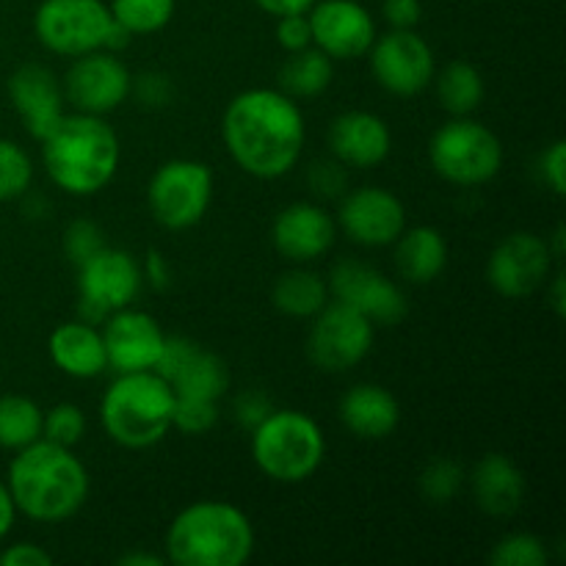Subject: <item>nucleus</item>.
I'll list each match as a JSON object with an SVG mask.
<instances>
[{"label":"nucleus","mask_w":566,"mask_h":566,"mask_svg":"<svg viewBox=\"0 0 566 566\" xmlns=\"http://www.w3.org/2000/svg\"><path fill=\"white\" fill-rule=\"evenodd\" d=\"M437 97L453 116H470L484 103V77L470 61H451L437 77Z\"/></svg>","instance_id":"obj_29"},{"label":"nucleus","mask_w":566,"mask_h":566,"mask_svg":"<svg viewBox=\"0 0 566 566\" xmlns=\"http://www.w3.org/2000/svg\"><path fill=\"white\" fill-rule=\"evenodd\" d=\"M238 412H241L243 423L252 426L254 429V426H258L260 420L271 412V407L263 396H258V392H249V396L238 398Z\"/></svg>","instance_id":"obj_44"},{"label":"nucleus","mask_w":566,"mask_h":566,"mask_svg":"<svg viewBox=\"0 0 566 566\" xmlns=\"http://www.w3.org/2000/svg\"><path fill=\"white\" fill-rule=\"evenodd\" d=\"M346 166L340 160H326V164H315L310 169V188L315 197H337L346 191Z\"/></svg>","instance_id":"obj_39"},{"label":"nucleus","mask_w":566,"mask_h":566,"mask_svg":"<svg viewBox=\"0 0 566 566\" xmlns=\"http://www.w3.org/2000/svg\"><path fill=\"white\" fill-rule=\"evenodd\" d=\"M547 558L545 542L534 534L503 536L490 553L492 566H545Z\"/></svg>","instance_id":"obj_34"},{"label":"nucleus","mask_w":566,"mask_h":566,"mask_svg":"<svg viewBox=\"0 0 566 566\" xmlns=\"http://www.w3.org/2000/svg\"><path fill=\"white\" fill-rule=\"evenodd\" d=\"M14 520H17L14 497H11L6 481H0V539H6V536L11 534V528H14Z\"/></svg>","instance_id":"obj_46"},{"label":"nucleus","mask_w":566,"mask_h":566,"mask_svg":"<svg viewBox=\"0 0 566 566\" xmlns=\"http://www.w3.org/2000/svg\"><path fill=\"white\" fill-rule=\"evenodd\" d=\"M103 343L108 368H114L116 374H136V370H155L164 352L166 332L153 315L125 307L105 318Z\"/></svg>","instance_id":"obj_19"},{"label":"nucleus","mask_w":566,"mask_h":566,"mask_svg":"<svg viewBox=\"0 0 566 566\" xmlns=\"http://www.w3.org/2000/svg\"><path fill=\"white\" fill-rule=\"evenodd\" d=\"M542 177H545V186L551 188L556 197H564L566 193V144L558 138L551 147L542 153Z\"/></svg>","instance_id":"obj_41"},{"label":"nucleus","mask_w":566,"mask_h":566,"mask_svg":"<svg viewBox=\"0 0 566 566\" xmlns=\"http://www.w3.org/2000/svg\"><path fill=\"white\" fill-rule=\"evenodd\" d=\"M155 374L164 376L175 396L182 398L219 401L230 387V368L224 359L180 335H166Z\"/></svg>","instance_id":"obj_16"},{"label":"nucleus","mask_w":566,"mask_h":566,"mask_svg":"<svg viewBox=\"0 0 566 566\" xmlns=\"http://www.w3.org/2000/svg\"><path fill=\"white\" fill-rule=\"evenodd\" d=\"M77 291L83 321L97 324L116 310L130 307L142 291V269L130 252L103 247L77 265Z\"/></svg>","instance_id":"obj_11"},{"label":"nucleus","mask_w":566,"mask_h":566,"mask_svg":"<svg viewBox=\"0 0 566 566\" xmlns=\"http://www.w3.org/2000/svg\"><path fill=\"white\" fill-rule=\"evenodd\" d=\"M175 0H111V17L133 36L158 33L175 17Z\"/></svg>","instance_id":"obj_31"},{"label":"nucleus","mask_w":566,"mask_h":566,"mask_svg":"<svg viewBox=\"0 0 566 566\" xmlns=\"http://www.w3.org/2000/svg\"><path fill=\"white\" fill-rule=\"evenodd\" d=\"M116 564L122 566H164V558L149 556V553H125Z\"/></svg>","instance_id":"obj_49"},{"label":"nucleus","mask_w":566,"mask_h":566,"mask_svg":"<svg viewBox=\"0 0 566 566\" xmlns=\"http://www.w3.org/2000/svg\"><path fill=\"white\" fill-rule=\"evenodd\" d=\"M368 53L376 83L396 97H415L434 81V50L415 28H392Z\"/></svg>","instance_id":"obj_12"},{"label":"nucleus","mask_w":566,"mask_h":566,"mask_svg":"<svg viewBox=\"0 0 566 566\" xmlns=\"http://www.w3.org/2000/svg\"><path fill=\"white\" fill-rule=\"evenodd\" d=\"M213 202V171L202 160H166L147 186L153 219L166 230H188L208 213Z\"/></svg>","instance_id":"obj_8"},{"label":"nucleus","mask_w":566,"mask_h":566,"mask_svg":"<svg viewBox=\"0 0 566 566\" xmlns=\"http://www.w3.org/2000/svg\"><path fill=\"white\" fill-rule=\"evenodd\" d=\"M48 352L55 368L72 379H94L108 368L103 332L88 321H66L55 326Z\"/></svg>","instance_id":"obj_23"},{"label":"nucleus","mask_w":566,"mask_h":566,"mask_svg":"<svg viewBox=\"0 0 566 566\" xmlns=\"http://www.w3.org/2000/svg\"><path fill=\"white\" fill-rule=\"evenodd\" d=\"M381 14L392 28H415L423 17V3L420 0H385Z\"/></svg>","instance_id":"obj_43"},{"label":"nucleus","mask_w":566,"mask_h":566,"mask_svg":"<svg viewBox=\"0 0 566 566\" xmlns=\"http://www.w3.org/2000/svg\"><path fill=\"white\" fill-rule=\"evenodd\" d=\"M271 302L287 318H313L329 302V285L315 271H287L276 280Z\"/></svg>","instance_id":"obj_28"},{"label":"nucleus","mask_w":566,"mask_h":566,"mask_svg":"<svg viewBox=\"0 0 566 566\" xmlns=\"http://www.w3.org/2000/svg\"><path fill=\"white\" fill-rule=\"evenodd\" d=\"M332 75L335 66L329 55L310 44L298 53H287L285 64L280 66V92L293 99H313L329 88Z\"/></svg>","instance_id":"obj_27"},{"label":"nucleus","mask_w":566,"mask_h":566,"mask_svg":"<svg viewBox=\"0 0 566 566\" xmlns=\"http://www.w3.org/2000/svg\"><path fill=\"white\" fill-rule=\"evenodd\" d=\"M276 42L287 53H298V50L313 44V28H310L307 11L304 14H285L276 17Z\"/></svg>","instance_id":"obj_38"},{"label":"nucleus","mask_w":566,"mask_h":566,"mask_svg":"<svg viewBox=\"0 0 566 566\" xmlns=\"http://www.w3.org/2000/svg\"><path fill=\"white\" fill-rule=\"evenodd\" d=\"M313 44L329 59H359L376 39V22L357 0H315L307 11Z\"/></svg>","instance_id":"obj_18"},{"label":"nucleus","mask_w":566,"mask_h":566,"mask_svg":"<svg viewBox=\"0 0 566 566\" xmlns=\"http://www.w3.org/2000/svg\"><path fill=\"white\" fill-rule=\"evenodd\" d=\"M130 94H136L149 108H164L171 99V81L160 72H144V75L133 77Z\"/></svg>","instance_id":"obj_40"},{"label":"nucleus","mask_w":566,"mask_h":566,"mask_svg":"<svg viewBox=\"0 0 566 566\" xmlns=\"http://www.w3.org/2000/svg\"><path fill=\"white\" fill-rule=\"evenodd\" d=\"M114 17L103 0H42L33 14L36 39L55 55H77L105 50Z\"/></svg>","instance_id":"obj_9"},{"label":"nucleus","mask_w":566,"mask_h":566,"mask_svg":"<svg viewBox=\"0 0 566 566\" xmlns=\"http://www.w3.org/2000/svg\"><path fill=\"white\" fill-rule=\"evenodd\" d=\"M83 431H86V418H83L81 407L75 403H55L53 409L44 412L42 420V437L50 442H59V446L72 448L75 442L83 440Z\"/></svg>","instance_id":"obj_36"},{"label":"nucleus","mask_w":566,"mask_h":566,"mask_svg":"<svg viewBox=\"0 0 566 566\" xmlns=\"http://www.w3.org/2000/svg\"><path fill=\"white\" fill-rule=\"evenodd\" d=\"M147 276L155 287H166L169 285V265L164 263L158 252H149L147 258Z\"/></svg>","instance_id":"obj_47"},{"label":"nucleus","mask_w":566,"mask_h":566,"mask_svg":"<svg viewBox=\"0 0 566 566\" xmlns=\"http://www.w3.org/2000/svg\"><path fill=\"white\" fill-rule=\"evenodd\" d=\"M17 512L36 523H61L81 512L88 497V473L72 448L36 440L20 448L6 475Z\"/></svg>","instance_id":"obj_2"},{"label":"nucleus","mask_w":566,"mask_h":566,"mask_svg":"<svg viewBox=\"0 0 566 566\" xmlns=\"http://www.w3.org/2000/svg\"><path fill=\"white\" fill-rule=\"evenodd\" d=\"M33 182V160L11 138H0V202L22 197Z\"/></svg>","instance_id":"obj_32"},{"label":"nucleus","mask_w":566,"mask_h":566,"mask_svg":"<svg viewBox=\"0 0 566 566\" xmlns=\"http://www.w3.org/2000/svg\"><path fill=\"white\" fill-rule=\"evenodd\" d=\"M551 304L553 310H556L558 318H564L566 315V293H564V274H556V280H553V291H551Z\"/></svg>","instance_id":"obj_48"},{"label":"nucleus","mask_w":566,"mask_h":566,"mask_svg":"<svg viewBox=\"0 0 566 566\" xmlns=\"http://www.w3.org/2000/svg\"><path fill=\"white\" fill-rule=\"evenodd\" d=\"M464 486V470L462 464H457L453 459H434V462L426 464V470L420 473V492L429 503L437 506H446L453 497L459 495V490Z\"/></svg>","instance_id":"obj_33"},{"label":"nucleus","mask_w":566,"mask_h":566,"mask_svg":"<svg viewBox=\"0 0 566 566\" xmlns=\"http://www.w3.org/2000/svg\"><path fill=\"white\" fill-rule=\"evenodd\" d=\"M390 127L370 111H346L329 125V149L335 160L352 169H370L390 155Z\"/></svg>","instance_id":"obj_22"},{"label":"nucleus","mask_w":566,"mask_h":566,"mask_svg":"<svg viewBox=\"0 0 566 566\" xmlns=\"http://www.w3.org/2000/svg\"><path fill=\"white\" fill-rule=\"evenodd\" d=\"M53 564V556L48 551H42L39 545H31V542H17V545L6 547L0 553V566H50Z\"/></svg>","instance_id":"obj_42"},{"label":"nucleus","mask_w":566,"mask_h":566,"mask_svg":"<svg viewBox=\"0 0 566 566\" xmlns=\"http://www.w3.org/2000/svg\"><path fill=\"white\" fill-rule=\"evenodd\" d=\"M230 158L258 180H276L298 164L307 138L302 108L280 88H249L230 99L221 119Z\"/></svg>","instance_id":"obj_1"},{"label":"nucleus","mask_w":566,"mask_h":566,"mask_svg":"<svg viewBox=\"0 0 566 566\" xmlns=\"http://www.w3.org/2000/svg\"><path fill=\"white\" fill-rule=\"evenodd\" d=\"M133 75L111 50L77 55L64 75V99L81 114L105 116L130 97Z\"/></svg>","instance_id":"obj_13"},{"label":"nucleus","mask_w":566,"mask_h":566,"mask_svg":"<svg viewBox=\"0 0 566 566\" xmlns=\"http://www.w3.org/2000/svg\"><path fill=\"white\" fill-rule=\"evenodd\" d=\"M475 506L492 517H512L520 512L525 497V475L503 453H486L470 475Z\"/></svg>","instance_id":"obj_24"},{"label":"nucleus","mask_w":566,"mask_h":566,"mask_svg":"<svg viewBox=\"0 0 566 566\" xmlns=\"http://www.w3.org/2000/svg\"><path fill=\"white\" fill-rule=\"evenodd\" d=\"M219 420V401L208 398H182L175 396V412H171V429H180L182 434H208Z\"/></svg>","instance_id":"obj_35"},{"label":"nucleus","mask_w":566,"mask_h":566,"mask_svg":"<svg viewBox=\"0 0 566 566\" xmlns=\"http://www.w3.org/2000/svg\"><path fill=\"white\" fill-rule=\"evenodd\" d=\"M448 243L434 227H412L396 241V269L412 285H429L446 271Z\"/></svg>","instance_id":"obj_26"},{"label":"nucleus","mask_w":566,"mask_h":566,"mask_svg":"<svg viewBox=\"0 0 566 566\" xmlns=\"http://www.w3.org/2000/svg\"><path fill=\"white\" fill-rule=\"evenodd\" d=\"M9 99L28 136L42 142L64 116V88L44 64H22L9 75Z\"/></svg>","instance_id":"obj_20"},{"label":"nucleus","mask_w":566,"mask_h":566,"mask_svg":"<svg viewBox=\"0 0 566 566\" xmlns=\"http://www.w3.org/2000/svg\"><path fill=\"white\" fill-rule=\"evenodd\" d=\"M252 553V523L224 501L191 503L166 531V556L177 566H243Z\"/></svg>","instance_id":"obj_4"},{"label":"nucleus","mask_w":566,"mask_h":566,"mask_svg":"<svg viewBox=\"0 0 566 566\" xmlns=\"http://www.w3.org/2000/svg\"><path fill=\"white\" fill-rule=\"evenodd\" d=\"M337 224L346 232L348 241L359 247H390L407 230V210L401 199L387 188L365 186L343 199Z\"/></svg>","instance_id":"obj_17"},{"label":"nucleus","mask_w":566,"mask_h":566,"mask_svg":"<svg viewBox=\"0 0 566 566\" xmlns=\"http://www.w3.org/2000/svg\"><path fill=\"white\" fill-rule=\"evenodd\" d=\"M551 243L534 232H512L490 254L486 280L503 298H525L539 291L551 276Z\"/></svg>","instance_id":"obj_14"},{"label":"nucleus","mask_w":566,"mask_h":566,"mask_svg":"<svg viewBox=\"0 0 566 566\" xmlns=\"http://www.w3.org/2000/svg\"><path fill=\"white\" fill-rule=\"evenodd\" d=\"M258 9H263L265 14L271 17H285V14H304V11H310V6L315 3V0H252Z\"/></svg>","instance_id":"obj_45"},{"label":"nucleus","mask_w":566,"mask_h":566,"mask_svg":"<svg viewBox=\"0 0 566 566\" xmlns=\"http://www.w3.org/2000/svg\"><path fill=\"white\" fill-rule=\"evenodd\" d=\"M175 390L155 370L119 374L99 401L103 429L116 446L142 451L164 440L171 429Z\"/></svg>","instance_id":"obj_5"},{"label":"nucleus","mask_w":566,"mask_h":566,"mask_svg":"<svg viewBox=\"0 0 566 566\" xmlns=\"http://www.w3.org/2000/svg\"><path fill=\"white\" fill-rule=\"evenodd\" d=\"M103 247H105L103 230H99L94 221L75 219L70 227H66L64 252H66V258H70L75 265L86 263V260L92 258V254H97Z\"/></svg>","instance_id":"obj_37"},{"label":"nucleus","mask_w":566,"mask_h":566,"mask_svg":"<svg viewBox=\"0 0 566 566\" xmlns=\"http://www.w3.org/2000/svg\"><path fill=\"white\" fill-rule=\"evenodd\" d=\"M340 420L359 440H385L401 423V407L387 387L365 381L340 398Z\"/></svg>","instance_id":"obj_25"},{"label":"nucleus","mask_w":566,"mask_h":566,"mask_svg":"<svg viewBox=\"0 0 566 566\" xmlns=\"http://www.w3.org/2000/svg\"><path fill=\"white\" fill-rule=\"evenodd\" d=\"M119 138L94 114H64L42 138V160L50 180L72 197H92L114 180L119 169Z\"/></svg>","instance_id":"obj_3"},{"label":"nucleus","mask_w":566,"mask_h":566,"mask_svg":"<svg viewBox=\"0 0 566 566\" xmlns=\"http://www.w3.org/2000/svg\"><path fill=\"white\" fill-rule=\"evenodd\" d=\"M326 440L318 423L296 409H271L252 429V459L269 479L302 484L324 464Z\"/></svg>","instance_id":"obj_6"},{"label":"nucleus","mask_w":566,"mask_h":566,"mask_svg":"<svg viewBox=\"0 0 566 566\" xmlns=\"http://www.w3.org/2000/svg\"><path fill=\"white\" fill-rule=\"evenodd\" d=\"M44 412L25 396H0V448L20 451L42 440Z\"/></svg>","instance_id":"obj_30"},{"label":"nucleus","mask_w":566,"mask_h":566,"mask_svg":"<svg viewBox=\"0 0 566 566\" xmlns=\"http://www.w3.org/2000/svg\"><path fill=\"white\" fill-rule=\"evenodd\" d=\"M337 235V221L321 205L293 202L274 219L271 241L282 258L293 263H310L332 249Z\"/></svg>","instance_id":"obj_21"},{"label":"nucleus","mask_w":566,"mask_h":566,"mask_svg":"<svg viewBox=\"0 0 566 566\" xmlns=\"http://www.w3.org/2000/svg\"><path fill=\"white\" fill-rule=\"evenodd\" d=\"M374 346V324L343 302H326L313 315L307 354L315 368L326 374H346L368 357Z\"/></svg>","instance_id":"obj_10"},{"label":"nucleus","mask_w":566,"mask_h":566,"mask_svg":"<svg viewBox=\"0 0 566 566\" xmlns=\"http://www.w3.org/2000/svg\"><path fill=\"white\" fill-rule=\"evenodd\" d=\"M329 291L335 302L363 313L374 326H396L409 310L401 287L387 280L374 265L359 263V260H343L332 269Z\"/></svg>","instance_id":"obj_15"},{"label":"nucleus","mask_w":566,"mask_h":566,"mask_svg":"<svg viewBox=\"0 0 566 566\" xmlns=\"http://www.w3.org/2000/svg\"><path fill=\"white\" fill-rule=\"evenodd\" d=\"M429 160L453 186H484L501 171L503 144L495 133L470 116H453L429 142Z\"/></svg>","instance_id":"obj_7"}]
</instances>
